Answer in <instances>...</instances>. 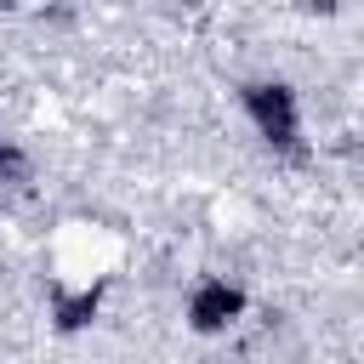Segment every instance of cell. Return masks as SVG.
Returning <instances> with one entry per match:
<instances>
[{
	"mask_svg": "<svg viewBox=\"0 0 364 364\" xmlns=\"http://www.w3.org/2000/svg\"><path fill=\"white\" fill-rule=\"evenodd\" d=\"M245 102H250V114H256V125H262L267 142H290L296 136V102H290L284 85H250Z\"/></svg>",
	"mask_w": 364,
	"mask_h": 364,
	"instance_id": "obj_1",
	"label": "cell"
},
{
	"mask_svg": "<svg viewBox=\"0 0 364 364\" xmlns=\"http://www.w3.org/2000/svg\"><path fill=\"white\" fill-rule=\"evenodd\" d=\"M233 313H239V290L233 284H222V279L199 284V296H193V324L199 330H222V324H233Z\"/></svg>",
	"mask_w": 364,
	"mask_h": 364,
	"instance_id": "obj_2",
	"label": "cell"
},
{
	"mask_svg": "<svg viewBox=\"0 0 364 364\" xmlns=\"http://www.w3.org/2000/svg\"><path fill=\"white\" fill-rule=\"evenodd\" d=\"M0 6H11V0H0Z\"/></svg>",
	"mask_w": 364,
	"mask_h": 364,
	"instance_id": "obj_3",
	"label": "cell"
}]
</instances>
